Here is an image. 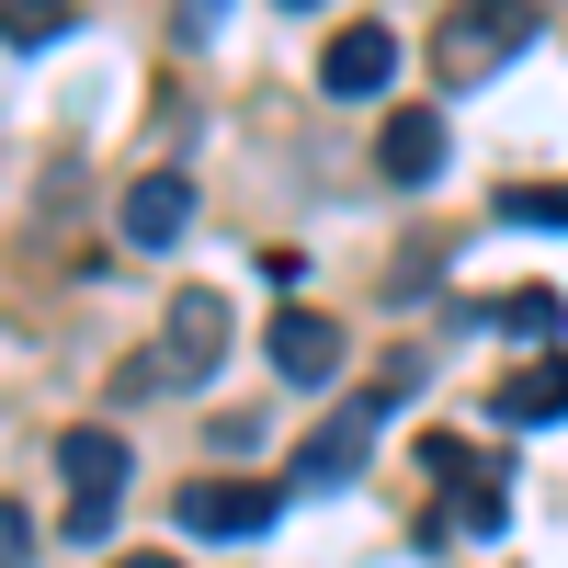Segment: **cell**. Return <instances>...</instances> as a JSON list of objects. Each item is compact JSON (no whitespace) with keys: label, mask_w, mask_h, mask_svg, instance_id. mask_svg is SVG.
I'll return each instance as SVG.
<instances>
[{"label":"cell","mask_w":568,"mask_h":568,"mask_svg":"<svg viewBox=\"0 0 568 568\" xmlns=\"http://www.w3.org/2000/svg\"><path fill=\"white\" fill-rule=\"evenodd\" d=\"M557 284H524V296H489V329H511V342H557Z\"/></svg>","instance_id":"cell-12"},{"label":"cell","mask_w":568,"mask_h":568,"mask_svg":"<svg viewBox=\"0 0 568 568\" xmlns=\"http://www.w3.org/2000/svg\"><path fill=\"white\" fill-rule=\"evenodd\" d=\"M171 511H182V535H216L227 546V535H262L273 511H284V489H262V478H194Z\"/></svg>","instance_id":"cell-7"},{"label":"cell","mask_w":568,"mask_h":568,"mask_svg":"<svg viewBox=\"0 0 568 568\" xmlns=\"http://www.w3.org/2000/svg\"><path fill=\"white\" fill-rule=\"evenodd\" d=\"M409 398V364H387L364 398H342V420L329 433H307V455H296V489H342V478H364V455H375V420H387Z\"/></svg>","instance_id":"cell-4"},{"label":"cell","mask_w":568,"mask_h":568,"mask_svg":"<svg viewBox=\"0 0 568 568\" xmlns=\"http://www.w3.org/2000/svg\"><path fill=\"white\" fill-rule=\"evenodd\" d=\"M114 227H125L136 251H171L182 227H194V182H182V171H136L125 205H114Z\"/></svg>","instance_id":"cell-9"},{"label":"cell","mask_w":568,"mask_h":568,"mask_svg":"<svg viewBox=\"0 0 568 568\" xmlns=\"http://www.w3.org/2000/svg\"><path fill=\"white\" fill-rule=\"evenodd\" d=\"M216 364H227V296L216 284H182L171 318H160V353L136 364V387H205Z\"/></svg>","instance_id":"cell-2"},{"label":"cell","mask_w":568,"mask_h":568,"mask_svg":"<svg viewBox=\"0 0 568 568\" xmlns=\"http://www.w3.org/2000/svg\"><path fill=\"white\" fill-rule=\"evenodd\" d=\"M58 489H69V535H114V511H125V433L114 420H80V433L58 444Z\"/></svg>","instance_id":"cell-3"},{"label":"cell","mask_w":568,"mask_h":568,"mask_svg":"<svg viewBox=\"0 0 568 568\" xmlns=\"http://www.w3.org/2000/svg\"><path fill=\"white\" fill-rule=\"evenodd\" d=\"M23 557H34V511L0 500V568H23Z\"/></svg>","instance_id":"cell-15"},{"label":"cell","mask_w":568,"mask_h":568,"mask_svg":"<svg viewBox=\"0 0 568 568\" xmlns=\"http://www.w3.org/2000/svg\"><path fill=\"white\" fill-rule=\"evenodd\" d=\"M500 420L511 433H546V420H568V353H535L524 375L500 387Z\"/></svg>","instance_id":"cell-11"},{"label":"cell","mask_w":568,"mask_h":568,"mask_svg":"<svg viewBox=\"0 0 568 568\" xmlns=\"http://www.w3.org/2000/svg\"><path fill=\"white\" fill-rule=\"evenodd\" d=\"M114 568H182V557H160V546H136V557H114Z\"/></svg>","instance_id":"cell-16"},{"label":"cell","mask_w":568,"mask_h":568,"mask_svg":"<svg viewBox=\"0 0 568 568\" xmlns=\"http://www.w3.org/2000/svg\"><path fill=\"white\" fill-rule=\"evenodd\" d=\"M444 149H455L444 114H433V103H398V114H387V136H375V171H387L398 194H420V182H444Z\"/></svg>","instance_id":"cell-8"},{"label":"cell","mask_w":568,"mask_h":568,"mask_svg":"<svg viewBox=\"0 0 568 568\" xmlns=\"http://www.w3.org/2000/svg\"><path fill=\"white\" fill-rule=\"evenodd\" d=\"M535 34V0H455V12L433 23V69L466 91V80H500L511 58H524Z\"/></svg>","instance_id":"cell-1"},{"label":"cell","mask_w":568,"mask_h":568,"mask_svg":"<svg viewBox=\"0 0 568 568\" xmlns=\"http://www.w3.org/2000/svg\"><path fill=\"white\" fill-rule=\"evenodd\" d=\"M273 375H284V387H329V375H342V318L284 307L273 318Z\"/></svg>","instance_id":"cell-10"},{"label":"cell","mask_w":568,"mask_h":568,"mask_svg":"<svg viewBox=\"0 0 568 568\" xmlns=\"http://www.w3.org/2000/svg\"><path fill=\"white\" fill-rule=\"evenodd\" d=\"M420 478L455 489V524H466V535H500V524H511V478H500V455L433 433V444H420Z\"/></svg>","instance_id":"cell-5"},{"label":"cell","mask_w":568,"mask_h":568,"mask_svg":"<svg viewBox=\"0 0 568 568\" xmlns=\"http://www.w3.org/2000/svg\"><path fill=\"white\" fill-rule=\"evenodd\" d=\"M284 12H318V0H284Z\"/></svg>","instance_id":"cell-17"},{"label":"cell","mask_w":568,"mask_h":568,"mask_svg":"<svg viewBox=\"0 0 568 568\" xmlns=\"http://www.w3.org/2000/svg\"><path fill=\"white\" fill-rule=\"evenodd\" d=\"M500 216L511 227H568V182H500Z\"/></svg>","instance_id":"cell-14"},{"label":"cell","mask_w":568,"mask_h":568,"mask_svg":"<svg viewBox=\"0 0 568 568\" xmlns=\"http://www.w3.org/2000/svg\"><path fill=\"white\" fill-rule=\"evenodd\" d=\"M80 0H0V45H45V34H69Z\"/></svg>","instance_id":"cell-13"},{"label":"cell","mask_w":568,"mask_h":568,"mask_svg":"<svg viewBox=\"0 0 568 568\" xmlns=\"http://www.w3.org/2000/svg\"><path fill=\"white\" fill-rule=\"evenodd\" d=\"M387 80H398V34L387 23H342L318 45V91H329V103H375Z\"/></svg>","instance_id":"cell-6"}]
</instances>
